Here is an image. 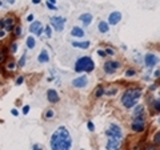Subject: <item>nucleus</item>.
<instances>
[{
	"instance_id": "f257e3e1",
	"label": "nucleus",
	"mask_w": 160,
	"mask_h": 150,
	"mask_svg": "<svg viewBox=\"0 0 160 150\" xmlns=\"http://www.w3.org/2000/svg\"><path fill=\"white\" fill-rule=\"evenodd\" d=\"M72 146V137L67 128L60 126L51 136V149L52 150H69Z\"/></svg>"
},
{
	"instance_id": "f03ea898",
	"label": "nucleus",
	"mask_w": 160,
	"mask_h": 150,
	"mask_svg": "<svg viewBox=\"0 0 160 150\" xmlns=\"http://www.w3.org/2000/svg\"><path fill=\"white\" fill-rule=\"evenodd\" d=\"M140 97H142V91H140L139 88H131L124 92L123 97H122V102L127 109H131V108L136 106Z\"/></svg>"
},
{
	"instance_id": "7ed1b4c3",
	"label": "nucleus",
	"mask_w": 160,
	"mask_h": 150,
	"mask_svg": "<svg viewBox=\"0 0 160 150\" xmlns=\"http://www.w3.org/2000/svg\"><path fill=\"white\" fill-rule=\"evenodd\" d=\"M95 68L93 60L88 56H83L76 60V64H75V71L78 73L80 72H92Z\"/></svg>"
},
{
	"instance_id": "20e7f679",
	"label": "nucleus",
	"mask_w": 160,
	"mask_h": 150,
	"mask_svg": "<svg viewBox=\"0 0 160 150\" xmlns=\"http://www.w3.org/2000/svg\"><path fill=\"white\" fill-rule=\"evenodd\" d=\"M131 129L133 132L140 133V132H144L146 129V113L143 114H138V116L133 117V121L131 125Z\"/></svg>"
},
{
	"instance_id": "39448f33",
	"label": "nucleus",
	"mask_w": 160,
	"mask_h": 150,
	"mask_svg": "<svg viewBox=\"0 0 160 150\" xmlns=\"http://www.w3.org/2000/svg\"><path fill=\"white\" fill-rule=\"evenodd\" d=\"M107 137H111V138H118V139H122L123 137V132H122V129H120L119 125L116 124H112V125H109V128L107 129Z\"/></svg>"
},
{
	"instance_id": "423d86ee",
	"label": "nucleus",
	"mask_w": 160,
	"mask_h": 150,
	"mask_svg": "<svg viewBox=\"0 0 160 150\" xmlns=\"http://www.w3.org/2000/svg\"><path fill=\"white\" fill-rule=\"evenodd\" d=\"M51 24L58 32H62L64 29V24H66V19L60 17V16H53L51 17Z\"/></svg>"
},
{
	"instance_id": "0eeeda50",
	"label": "nucleus",
	"mask_w": 160,
	"mask_h": 150,
	"mask_svg": "<svg viewBox=\"0 0 160 150\" xmlns=\"http://www.w3.org/2000/svg\"><path fill=\"white\" fill-rule=\"evenodd\" d=\"M120 67H122V64L119 61H107L104 64V71H106L107 74H113Z\"/></svg>"
},
{
	"instance_id": "6e6552de",
	"label": "nucleus",
	"mask_w": 160,
	"mask_h": 150,
	"mask_svg": "<svg viewBox=\"0 0 160 150\" xmlns=\"http://www.w3.org/2000/svg\"><path fill=\"white\" fill-rule=\"evenodd\" d=\"M158 63H159V57L156 56V54L147 53L146 56H144V64H146V67H148V68L155 67Z\"/></svg>"
},
{
	"instance_id": "1a4fd4ad",
	"label": "nucleus",
	"mask_w": 160,
	"mask_h": 150,
	"mask_svg": "<svg viewBox=\"0 0 160 150\" xmlns=\"http://www.w3.org/2000/svg\"><path fill=\"white\" fill-rule=\"evenodd\" d=\"M72 85L75 88H86L88 85V78L87 76H80L78 78H75L72 81Z\"/></svg>"
},
{
	"instance_id": "9d476101",
	"label": "nucleus",
	"mask_w": 160,
	"mask_h": 150,
	"mask_svg": "<svg viewBox=\"0 0 160 150\" xmlns=\"http://www.w3.org/2000/svg\"><path fill=\"white\" fill-rule=\"evenodd\" d=\"M120 141H122V139L108 137V141H107V150H119V149H120Z\"/></svg>"
},
{
	"instance_id": "9b49d317",
	"label": "nucleus",
	"mask_w": 160,
	"mask_h": 150,
	"mask_svg": "<svg viewBox=\"0 0 160 150\" xmlns=\"http://www.w3.org/2000/svg\"><path fill=\"white\" fill-rule=\"evenodd\" d=\"M29 31H31L33 35H38V36H40V35L43 33V26H42V23L40 21H33L31 24V27H29Z\"/></svg>"
},
{
	"instance_id": "f8f14e48",
	"label": "nucleus",
	"mask_w": 160,
	"mask_h": 150,
	"mask_svg": "<svg viewBox=\"0 0 160 150\" xmlns=\"http://www.w3.org/2000/svg\"><path fill=\"white\" fill-rule=\"evenodd\" d=\"M122 20V13L118 12V11H115L112 13H109V16H108V23L111 24V26H116V24Z\"/></svg>"
},
{
	"instance_id": "ddd939ff",
	"label": "nucleus",
	"mask_w": 160,
	"mask_h": 150,
	"mask_svg": "<svg viewBox=\"0 0 160 150\" xmlns=\"http://www.w3.org/2000/svg\"><path fill=\"white\" fill-rule=\"evenodd\" d=\"M47 100L52 104H56L59 101V94L55 89H48L47 91Z\"/></svg>"
},
{
	"instance_id": "4468645a",
	"label": "nucleus",
	"mask_w": 160,
	"mask_h": 150,
	"mask_svg": "<svg viewBox=\"0 0 160 150\" xmlns=\"http://www.w3.org/2000/svg\"><path fill=\"white\" fill-rule=\"evenodd\" d=\"M79 20L84 24V26H89V24L92 23V15L91 13H83L79 16Z\"/></svg>"
},
{
	"instance_id": "2eb2a0df",
	"label": "nucleus",
	"mask_w": 160,
	"mask_h": 150,
	"mask_svg": "<svg viewBox=\"0 0 160 150\" xmlns=\"http://www.w3.org/2000/svg\"><path fill=\"white\" fill-rule=\"evenodd\" d=\"M38 61L42 63V64H46V63L49 61V54H48V52L46 51V49H43V51L40 52L39 57H38Z\"/></svg>"
},
{
	"instance_id": "dca6fc26",
	"label": "nucleus",
	"mask_w": 160,
	"mask_h": 150,
	"mask_svg": "<svg viewBox=\"0 0 160 150\" xmlns=\"http://www.w3.org/2000/svg\"><path fill=\"white\" fill-rule=\"evenodd\" d=\"M89 45H91V43L89 41H72V47L75 48H80V49H87L89 48Z\"/></svg>"
},
{
	"instance_id": "f3484780",
	"label": "nucleus",
	"mask_w": 160,
	"mask_h": 150,
	"mask_svg": "<svg viewBox=\"0 0 160 150\" xmlns=\"http://www.w3.org/2000/svg\"><path fill=\"white\" fill-rule=\"evenodd\" d=\"M71 35H72V36H75V37H83L84 36V31L80 27H73Z\"/></svg>"
},
{
	"instance_id": "a211bd4d",
	"label": "nucleus",
	"mask_w": 160,
	"mask_h": 150,
	"mask_svg": "<svg viewBox=\"0 0 160 150\" xmlns=\"http://www.w3.org/2000/svg\"><path fill=\"white\" fill-rule=\"evenodd\" d=\"M98 28H99V31L102 33H107L109 31V26H108V23H106V21H100Z\"/></svg>"
},
{
	"instance_id": "6ab92c4d",
	"label": "nucleus",
	"mask_w": 160,
	"mask_h": 150,
	"mask_svg": "<svg viewBox=\"0 0 160 150\" xmlns=\"http://www.w3.org/2000/svg\"><path fill=\"white\" fill-rule=\"evenodd\" d=\"M4 28L6 31H11L13 28V19H6L4 20Z\"/></svg>"
},
{
	"instance_id": "aec40b11",
	"label": "nucleus",
	"mask_w": 160,
	"mask_h": 150,
	"mask_svg": "<svg viewBox=\"0 0 160 150\" xmlns=\"http://www.w3.org/2000/svg\"><path fill=\"white\" fill-rule=\"evenodd\" d=\"M143 113H146V112H144V106H142V105H138V106H135L133 116H138V114H143Z\"/></svg>"
},
{
	"instance_id": "412c9836",
	"label": "nucleus",
	"mask_w": 160,
	"mask_h": 150,
	"mask_svg": "<svg viewBox=\"0 0 160 150\" xmlns=\"http://www.w3.org/2000/svg\"><path fill=\"white\" fill-rule=\"evenodd\" d=\"M27 48H29V49L35 48V39H33L32 36L27 37Z\"/></svg>"
},
{
	"instance_id": "4be33fe9",
	"label": "nucleus",
	"mask_w": 160,
	"mask_h": 150,
	"mask_svg": "<svg viewBox=\"0 0 160 150\" xmlns=\"http://www.w3.org/2000/svg\"><path fill=\"white\" fill-rule=\"evenodd\" d=\"M152 108H153V110L160 112V97L158 100H155V101L152 102Z\"/></svg>"
},
{
	"instance_id": "5701e85b",
	"label": "nucleus",
	"mask_w": 160,
	"mask_h": 150,
	"mask_svg": "<svg viewBox=\"0 0 160 150\" xmlns=\"http://www.w3.org/2000/svg\"><path fill=\"white\" fill-rule=\"evenodd\" d=\"M103 94H104V89H103L102 87H99V88L96 89V92H95V96H96V97H102Z\"/></svg>"
},
{
	"instance_id": "b1692460",
	"label": "nucleus",
	"mask_w": 160,
	"mask_h": 150,
	"mask_svg": "<svg viewBox=\"0 0 160 150\" xmlns=\"http://www.w3.org/2000/svg\"><path fill=\"white\" fill-rule=\"evenodd\" d=\"M153 143L160 145V132H158L156 134H155V137H153Z\"/></svg>"
},
{
	"instance_id": "393cba45",
	"label": "nucleus",
	"mask_w": 160,
	"mask_h": 150,
	"mask_svg": "<svg viewBox=\"0 0 160 150\" xmlns=\"http://www.w3.org/2000/svg\"><path fill=\"white\" fill-rule=\"evenodd\" d=\"M26 57H27V54H23L22 59H20V61H19V65H20V67H24V65H26Z\"/></svg>"
},
{
	"instance_id": "a878e982",
	"label": "nucleus",
	"mask_w": 160,
	"mask_h": 150,
	"mask_svg": "<svg viewBox=\"0 0 160 150\" xmlns=\"http://www.w3.org/2000/svg\"><path fill=\"white\" fill-rule=\"evenodd\" d=\"M135 73H136V72H135L133 69H128V71L126 72V76H128V77H132V76H135Z\"/></svg>"
},
{
	"instance_id": "bb28decb",
	"label": "nucleus",
	"mask_w": 160,
	"mask_h": 150,
	"mask_svg": "<svg viewBox=\"0 0 160 150\" xmlns=\"http://www.w3.org/2000/svg\"><path fill=\"white\" fill-rule=\"evenodd\" d=\"M53 114H55L53 110H51V109H49V110L46 113V118H52V117H53Z\"/></svg>"
},
{
	"instance_id": "cd10ccee",
	"label": "nucleus",
	"mask_w": 160,
	"mask_h": 150,
	"mask_svg": "<svg viewBox=\"0 0 160 150\" xmlns=\"http://www.w3.org/2000/svg\"><path fill=\"white\" fill-rule=\"evenodd\" d=\"M46 35H47L48 37H51V36H52V32H51V27H47V28H46Z\"/></svg>"
},
{
	"instance_id": "c85d7f7f",
	"label": "nucleus",
	"mask_w": 160,
	"mask_h": 150,
	"mask_svg": "<svg viewBox=\"0 0 160 150\" xmlns=\"http://www.w3.org/2000/svg\"><path fill=\"white\" fill-rule=\"evenodd\" d=\"M23 81H24V78L20 76V77H18V80H16V85H22L23 84Z\"/></svg>"
},
{
	"instance_id": "c756f323",
	"label": "nucleus",
	"mask_w": 160,
	"mask_h": 150,
	"mask_svg": "<svg viewBox=\"0 0 160 150\" xmlns=\"http://www.w3.org/2000/svg\"><path fill=\"white\" fill-rule=\"evenodd\" d=\"M87 126H88V129H89L91 132L95 130V126H93V124H92V122H88V124H87Z\"/></svg>"
},
{
	"instance_id": "7c9ffc66",
	"label": "nucleus",
	"mask_w": 160,
	"mask_h": 150,
	"mask_svg": "<svg viewBox=\"0 0 160 150\" xmlns=\"http://www.w3.org/2000/svg\"><path fill=\"white\" fill-rule=\"evenodd\" d=\"M47 7H48L49 9H56V7H55V4L49 3V2H47Z\"/></svg>"
},
{
	"instance_id": "2f4dec72",
	"label": "nucleus",
	"mask_w": 160,
	"mask_h": 150,
	"mask_svg": "<svg viewBox=\"0 0 160 150\" xmlns=\"http://www.w3.org/2000/svg\"><path fill=\"white\" fill-rule=\"evenodd\" d=\"M98 54H99V56H102V57H104V56H106V51H102V49H99V51H98Z\"/></svg>"
},
{
	"instance_id": "473e14b6",
	"label": "nucleus",
	"mask_w": 160,
	"mask_h": 150,
	"mask_svg": "<svg viewBox=\"0 0 160 150\" xmlns=\"http://www.w3.org/2000/svg\"><path fill=\"white\" fill-rule=\"evenodd\" d=\"M144 150H156V148H155L153 145H148V146L144 148Z\"/></svg>"
},
{
	"instance_id": "72a5a7b5",
	"label": "nucleus",
	"mask_w": 160,
	"mask_h": 150,
	"mask_svg": "<svg viewBox=\"0 0 160 150\" xmlns=\"http://www.w3.org/2000/svg\"><path fill=\"white\" fill-rule=\"evenodd\" d=\"M106 53L107 54H111V56H112V54H115V51H113V49H109L108 48V49H106Z\"/></svg>"
},
{
	"instance_id": "f704fd0d",
	"label": "nucleus",
	"mask_w": 160,
	"mask_h": 150,
	"mask_svg": "<svg viewBox=\"0 0 160 150\" xmlns=\"http://www.w3.org/2000/svg\"><path fill=\"white\" fill-rule=\"evenodd\" d=\"M20 33H22V28L18 27V28H16V31H15V35H16V36H20Z\"/></svg>"
},
{
	"instance_id": "c9c22d12",
	"label": "nucleus",
	"mask_w": 160,
	"mask_h": 150,
	"mask_svg": "<svg viewBox=\"0 0 160 150\" xmlns=\"http://www.w3.org/2000/svg\"><path fill=\"white\" fill-rule=\"evenodd\" d=\"M28 112H29V106H28V105H26V106L23 108V113H24V114H27Z\"/></svg>"
},
{
	"instance_id": "e433bc0d",
	"label": "nucleus",
	"mask_w": 160,
	"mask_h": 150,
	"mask_svg": "<svg viewBox=\"0 0 160 150\" xmlns=\"http://www.w3.org/2000/svg\"><path fill=\"white\" fill-rule=\"evenodd\" d=\"M11 113L13 114V116H16V117L19 116V110H18V109H12V110H11Z\"/></svg>"
},
{
	"instance_id": "4c0bfd02",
	"label": "nucleus",
	"mask_w": 160,
	"mask_h": 150,
	"mask_svg": "<svg viewBox=\"0 0 160 150\" xmlns=\"http://www.w3.org/2000/svg\"><path fill=\"white\" fill-rule=\"evenodd\" d=\"M11 51H12V52H16V51H18V45H16V44H12Z\"/></svg>"
},
{
	"instance_id": "58836bf2",
	"label": "nucleus",
	"mask_w": 160,
	"mask_h": 150,
	"mask_svg": "<svg viewBox=\"0 0 160 150\" xmlns=\"http://www.w3.org/2000/svg\"><path fill=\"white\" fill-rule=\"evenodd\" d=\"M33 150H43L42 145H33Z\"/></svg>"
},
{
	"instance_id": "ea45409f",
	"label": "nucleus",
	"mask_w": 160,
	"mask_h": 150,
	"mask_svg": "<svg viewBox=\"0 0 160 150\" xmlns=\"http://www.w3.org/2000/svg\"><path fill=\"white\" fill-rule=\"evenodd\" d=\"M116 92H118V91H116V89H111V91H108L107 93L109 94V96H112V94H115V93H116Z\"/></svg>"
},
{
	"instance_id": "a19ab883",
	"label": "nucleus",
	"mask_w": 160,
	"mask_h": 150,
	"mask_svg": "<svg viewBox=\"0 0 160 150\" xmlns=\"http://www.w3.org/2000/svg\"><path fill=\"white\" fill-rule=\"evenodd\" d=\"M15 68V63H9L8 64V69H13Z\"/></svg>"
},
{
	"instance_id": "79ce46f5",
	"label": "nucleus",
	"mask_w": 160,
	"mask_h": 150,
	"mask_svg": "<svg viewBox=\"0 0 160 150\" xmlns=\"http://www.w3.org/2000/svg\"><path fill=\"white\" fill-rule=\"evenodd\" d=\"M27 20H28V21H32V20H33V15H28Z\"/></svg>"
},
{
	"instance_id": "37998d69",
	"label": "nucleus",
	"mask_w": 160,
	"mask_h": 150,
	"mask_svg": "<svg viewBox=\"0 0 160 150\" xmlns=\"http://www.w3.org/2000/svg\"><path fill=\"white\" fill-rule=\"evenodd\" d=\"M4 35H6V32L2 31V32H0V37H4Z\"/></svg>"
},
{
	"instance_id": "c03bdc74",
	"label": "nucleus",
	"mask_w": 160,
	"mask_h": 150,
	"mask_svg": "<svg viewBox=\"0 0 160 150\" xmlns=\"http://www.w3.org/2000/svg\"><path fill=\"white\" fill-rule=\"evenodd\" d=\"M32 3H33V4H39L40 0H32Z\"/></svg>"
},
{
	"instance_id": "a18cd8bd",
	"label": "nucleus",
	"mask_w": 160,
	"mask_h": 150,
	"mask_svg": "<svg viewBox=\"0 0 160 150\" xmlns=\"http://www.w3.org/2000/svg\"><path fill=\"white\" fill-rule=\"evenodd\" d=\"M155 76L159 77V76H160V72H159V71H156V72H155Z\"/></svg>"
},
{
	"instance_id": "49530a36",
	"label": "nucleus",
	"mask_w": 160,
	"mask_h": 150,
	"mask_svg": "<svg viewBox=\"0 0 160 150\" xmlns=\"http://www.w3.org/2000/svg\"><path fill=\"white\" fill-rule=\"evenodd\" d=\"M7 2H8L9 4H13V3H15V0H7Z\"/></svg>"
},
{
	"instance_id": "de8ad7c7",
	"label": "nucleus",
	"mask_w": 160,
	"mask_h": 150,
	"mask_svg": "<svg viewBox=\"0 0 160 150\" xmlns=\"http://www.w3.org/2000/svg\"><path fill=\"white\" fill-rule=\"evenodd\" d=\"M49 3H52V4H55V3H56V0H49Z\"/></svg>"
},
{
	"instance_id": "09e8293b",
	"label": "nucleus",
	"mask_w": 160,
	"mask_h": 150,
	"mask_svg": "<svg viewBox=\"0 0 160 150\" xmlns=\"http://www.w3.org/2000/svg\"><path fill=\"white\" fill-rule=\"evenodd\" d=\"M3 60V54H2V52H0V61Z\"/></svg>"
},
{
	"instance_id": "8fccbe9b",
	"label": "nucleus",
	"mask_w": 160,
	"mask_h": 150,
	"mask_svg": "<svg viewBox=\"0 0 160 150\" xmlns=\"http://www.w3.org/2000/svg\"><path fill=\"white\" fill-rule=\"evenodd\" d=\"M159 124H160V117H159Z\"/></svg>"
}]
</instances>
